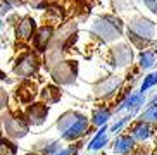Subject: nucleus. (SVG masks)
Segmentation results:
<instances>
[{"label":"nucleus","mask_w":157,"mask_h":155,"mask_svg":"<svg viewBox=\"0 0 157 155\" xmlns=\"http://www.w3.org/2000/svg\"><path fill=\"white\" fill-rule=\"evenodd\" d=\"M59 129L66 140H76L88 131V119L76 112H66L59 119Z\"/></svg>","instance_id":"obj_1"},{"label":"nucleus","mask_w":157,"mask_h":155,"mask_svg":"<svg viewBox=\"0 0 157 155\" xmlns=\"http://www.w3.org/2000/svg\"><path fill=\"white\" fill-rule=\"evenodd\" d=\"M36 69H38V59L33 54H24L23 57L17 60V64H16V67H14V73L19 74V76H23V78H28V76H31Z\"/></svg>","instance_id":"obj_2"},{"label":"nucleus","mask_w":157,"mask_h":155,"mask_svg":"<svg viewBox=\"0 0 157 155\" xmlns=\"http://www.w3.org/2000/svg\"><path fill=\"white\" fill-rule=\"evenodd\" d=\"M4 126H5V133L10 138H21L28 133V124L21 117H5Z\"/></svg>","instance_id":"obj_3"},{"label":"nucleus","mask_w":157,"mask_h":155,"mask_svg":"<svg viewBox=\"0 0 157 155\" xmlns=\"http://www.w3.org/2000/svg\"><path fill=\"white\" fill-rule=\"evenodd\" d=\"M74 73H76V67H74L73 64H66V62H62V64L59 62L57 67L52 69L54 78H56L57 81H60V83H71L73 81Z\"/></svg>","instance_id":"obj_4"},{"label":"nucleus","mask_w":157,"mask_h":155,"mask_svg":"<svg viewBox=\"0 0 157 155\" xmlns=\"http://www.w3.org/2000/svg\"><path fill=\"white\" fill-rule=\"evenodd\" d=\"M26 117L29 119L31 124H42L47 117V107L43 104H35L31 105L26 112Z\"/></svg>","instance_id":"obj_5"},{"label":"nucleus","mask_w":157,"mask_h":155,"mask_svg":"<svg viewBox=\"0 0 157 155\" xmlns=\"http://www.w3.org/2000/svg\"><path fill=\"white\" fill-rule=\"evenodd\" d=\"M35 31V21L31 17H24L17 26V38L21 40H29Z\"/></svg>","instance_id":"obj_6"},{"label":"nucleus","mask_w":157,"mask_h":155,"mask_svg":"<svg viewBox=\"0 0 157 155\" xmlns=\"http://www.w3.org/2000/svg\"><path fill=\"white\" fill-rule=\"evenodd\" d=\"M36 95V88H35V85H33L31 81H26L23 83L21 86L17 88V98L21 102H29L33 100V96Z\"/></svg>","instance_id":"obj_7"},{"label":"nucleus","mask_w":157,"mask_h":155,"mask_svg":"<svg viewBox=\"0 0 157 155\" xmlns=\"http://www.w3.org/2000/svg\"><path fill=\"white\" fill-rule=\"evenodd\" d=\"M52 38V28H42L40 31H38L36 38H35V43H36V47L42 50V48H47V43L50 41Z\"/></svg>","instance_id":"obj_8"},{"label":"nucleus","mask_w":157,"mask_h":155,"mask_svg":"<svg viewBox=\"0 0 157 155\" xmlns=\"http://www.w3.org/2000/svg\"><path fill=\"white\" fill-rule=\"evenodd\" d=\"M131 146H133V138L121 136V138H117V142L114 143V150L117 152V153H126V152L131 150Z\"/></svg>","instance_id":"obj_9"},{"label":"nucleus","mask_w":157,"mask_h":155,"mask_svg":"<svg viewBox=\"0 0 157 155\" xmlns=\"http://www.w3.org/2000/svg\"><path fill=\"white\" fill-rule=\"evenodd\" d=\"M42 98L47 104H54V102H57L60 98V91L57 90L56 86H47V88H43V91H42Z\"/></svg>","instance_id":"obj_10"},{"label":"nucleus","mask_w":157,"mask_h":155,"mask_svg":"<svg viewBox=\"0 0 157 155\" xmlns=\"http://www.w3.org/2000/svg\"><path fill=\"white\" fill-rule=\"evenodd\" d=\"M107 143V136H105V128H102V131L98 133L97 136H95V140H93L92 143H90V146L88 148H92V150H97V148H100V146H104Z\"/></svg>","instance_id":"obj_11"},{"label":"nucleus","mask_w":157,"mask_h":155,"mask_svg":"<svg viewBox=\"0 0 157 155\" xmlns=\"http://www.w3.org/2000/svg\"><path fill=\"white\" fill-rule=\"evenodd\" d=\"M109 110L107 109H98V110H95V114H93V123L95 124H98V126H100V124H105V121L107 119H109Z\"/></svg>","instance_id":"obj_12"},{"label":"nucleus","mask_w":157,"mask_h":155,"mask_svg":"<svg viewBox=\"0 0 157 155\" xmlns=\"http://www.w3.org/2000/svg\"><path fill=\"white\" fill-rule=\"evenodd\" d=\"M0 155H16V146L7 140L0 142Z\"/></svg>","instance_id":"obj_13"},{"label":"nucleus","mask_w":157,"mask_h":155,"mask_svg":"<svg viewBox=\"0 0 157 155\" xmlns=\"http://www.w3.org/2000/svg\"><path fill=\"white\" fill-rule=\"evenodd\" d=\"M154 85H157V73L148 74V76L143 79V83H142V93H143V91H147L148 88H152Z\"/></svg>","instance_id":"obj_14"},{"label":"nucleus","mask_w":157,"mask_h":155,"mask_svg":"<svg viewBox=\"0 0 157 155\" xmlns=\"http://www.w3.org/2000/svg\"><path fill=\"white\" fill-rule=\"evenodd\" d=\"M148 136H150V128L147 124H140L138 128L135 129V138L143 140V138H148Z\"/></svg>","instance_id":"obj_15"},{"label":"nucleus","mask_w":157,"mask_h":155,"mask_svg":"<svg viewBox=\"0 0 157 155\" xmlns=\"http://www.w3.org/2000/svg\"><path fill=\"white\" fill-rule=\"evenodd\" d=\"M140 62H142V67H150L154 64V54L152 52H143L142 57H140Z\"/></svg>","instance_id":"obj_16"},{"label":"nucleus","mask_w":157,"mask_h":155,"mask_svg":"<svg viewBox=\"0 0 157 155\" xmlns=\"http://www.w3.org/2000/svg\"><path fill=\"white\" fill-rule=\"evenodd\" d=\"M142 121H143V123H152V121H157V105H155V107H152L150 110H147V112L142 115Z\"/></svg>","instance_id":"obj_17"},{"label":"nucleus","mask_w":157,"mask_h":155,"mask_svg":"<svg viewBox=\"0 0 157 155\" xmlns=\"http://www.w3.org/2000/svg\"><path fill=\"white\" fill-rule=\"evenodd\" d=\"M5 105H7V93H5V90L0 88V109H4Z\"/></svg>","instance_id":"obj_18"},{"label":"nucleus","mask_w":157,"mask_h":155,"mask_svg":"<svg viewBox=\"0 0 157 155\" xmlns=\"http://www.w3.org/2000/svg\"><path fill=\"white\" fill-rule=\"evenodd\" d=\"M74 148H67V150H62V152H59V153H56V155H73L74 153Z\"/></svg>","instance_id":"obj_19"},{"label":"nucleus","mask_w":157,"mask_h":155,"mask_svg":"<svg viewBox=\"0 0 157 155\" xmlns=\"http://www.w3.org/2000/svg\"><path fill=\"white\" fill-rule=\"evenodd\" d=\"M29 2H31L33 5H36V7H38V5H42V2H43V0H29Z\"/></svg>","instance_id":"obj_20"},{"label":"nucleus","mask_w":157,"mask_h":155,"mask_svg":"<svg viewBox=\"0 0 157 155\" xmlns=\"http://www.w3.org/2000/svg\"><path fill=\"white\" fill-rule=\"evenodd\" d=\"M155 105H157V96H155Z\"/></svg>","instance_id":"obj_21"},{"label":"nucleus","mask_w":157,"mask_h":155,"mask_svg":"<svg viewBox=\"0 0 157 155\" xmlns=\"http://www.w3.org/2000/svg\"><path fill=\"white\" fill-rule=\"evenodd\" d=\"M29 155H33V153H29Z\"/></svg>","instance_id":"obj_22"}]
</instances>
